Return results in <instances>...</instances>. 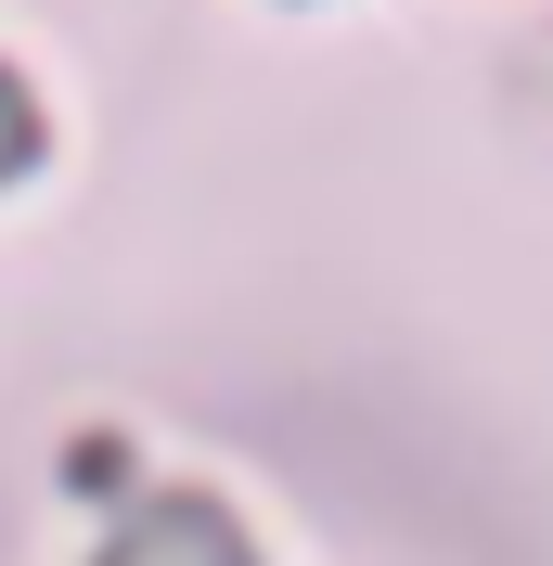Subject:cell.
<instances>
[{"instance_id":"obj_1","label":"cell","mask_w":553,"mask_h":566,"mask_svg":"<svg viewBox=\"0 0 553 566\" xmlns=\"http://www.w3.org/2000/svg\"><path fill=\"white\" fill-rule=\"evenodd\" d=\"M91 566H258V554H244V528L219 515L207 490H168V502H142Z\"/></svg>"},{"instance_id":"obj_2","label":"cell","mask_w":553,"mask_h":566,"mask_svg":"<svg viewBox=\"0 0 553 566\" xmlns=\"http://www.w3.org/2000/svg\"><path fill=\"white\" fill-rule=\"evenodd\" d=\"M27 155H39V104H27V77L0 65V180L27 168Z\"/></svg>"}]
</instances>
